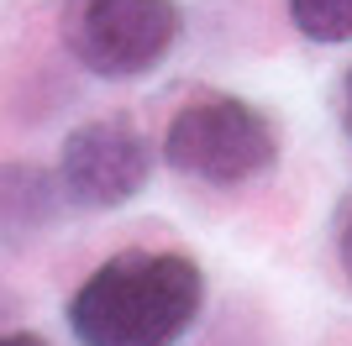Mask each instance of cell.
<instances>
[{
    "instance_id": "7a4b0ae2",
    "label": "cell",
    "mask_w": 352,
    "mask_h": 346,
    "mask_svg": "<svg viewBox=\"0 0 352 346\" xmlns=\"http://www.w3.org/2000/svg\"><path fill=\"white\" fill-rule=\"evenodd\" d=\"M163 158L184 178L232 189L274 168L279 137L258 105L232 100V95H200L174 111V121L163 131Z\"/></svg>"
},
{
    "instance_id": "6da1fadb",
    "label": "cell",
    "mask_w": 352,
    "mask_h": 346,
    "mask_svg": "<svg viewBox=\"0 0 352 346\" xmlns=\"http://www.w3.org/2000/svg\"><path fill=\"white\" fill-rule=\"evenodd\" d=\"M206 273L184 252H121L79 284L69 331L79 346H179L200 320Z\"/></svg>"
},
{
    "instance_id": "ba28073f",
    "label": "cell",
    "mask_w": 352,
    "mask_h": 346,
    "mask_svg": "<svg viewBox=\"0 0 352 346\" xmlns=\"http://www.w3.org/2000/svg\"><path fill=\"white\" fill-rule=\"evenodd\" d=\"M0 346H47V341L32 331H0Z\"/></svg>"
},
{
    "instance_id": "277c9868",
    "label": "cell",
    "mask_w": 352,
    "mask_h": 346,
    "mask_svg": "<svg viewBox=\"0 0 352 346\" xmlns=\"http://www.w3.org/2000/svg\"><path fill=\"white\" fill-rule=\"evenodd\" d=\"M153 173V147L126 115H100L63 137L58 178L63 194L85 210H116L147 184Z\"/></svg>"
},
{
    "instance_id": "9c48e42d",
    "label": "cell",
    "mask_w": 352,
    "mask_h": 346,
    "mask_svg": "<svg viewBox=\"0 0 352 346\" xmlns=\"http://www.w3.org/2000/svg\"><path fill=\"white\" fill-rule=\"evenodd\" d=\"M342 121H347V137H352V69L342 79Z\"/></svg>"
},
{
    "instance_id": "5b68a950",
    "label": "cell",
    "mask_w": 352,
    "mask_h": 346,
    "mask_svg": "<svg viewBox=\"0 0 352 346\" xmlns=\"http://www.w3.org/2000/svg\"><path fill=\"white\" fill-rule=\"evenodd\" d=\"M63 194L58 173L37 163H0V242H27L32 231H43L58 216Z\"/></svg>"
},
{
    "instance_id": "8992f818",
    "label": "cell",
    "mask_w": 352,
    "mask_h": 346,
    "mask_svg": "<svg viewBox=\"0 0 352 346\" xmlns=\"http://www.w3.org/2000/svg\"><path fill=\"white\" fill-rule=\"evenodd\" d=\"M289 16L310 43H352V0H289Z\"/></svg>"
},
{
    "instance_id": "30bf717a",
    "label": "cell",
    "mask_w": 352,
    "mask_h": 346,
    "mask_svg": "<svg viewBox=\"0 0 352 346\" xmlns=\"http://www.w3.org/2000/svg\"><path fill=\"white\" fill-rule=\"evenodd\" d=\"M11 320V299H6V288H0V325Z\"/></svg>"
},
{
    "instance_id": "52a82bcc",
    "label": "cell",
    "mask_w": 352,
    "mask_h": 346,
    "mask_svg": "<svg viewBox=\"0 0 352 346\" xmlns=\"http://www.w3.org/2000/svg\"><path fill=\"white\" fill-rule=\"evenodd\" d=\"M337 257H342V278L352 284V205L342 210V226H337Z\"/></svg>"
},
{
    "instance_id": "3957f363",
    "label": "cell",
    "mask_w": 352,
    "mask_h": 346,
    "mask_svg": "<svg viewBox=\"0 0 352 346\" xmlns=\"http://www.w3.org/2000/svg\"><path fill=\"white\" fill-rule=\"evenodd\" d=\"M63 47L100 79H137L179 43L174 0H63Z\"/></svg>"
}]
</instances>
